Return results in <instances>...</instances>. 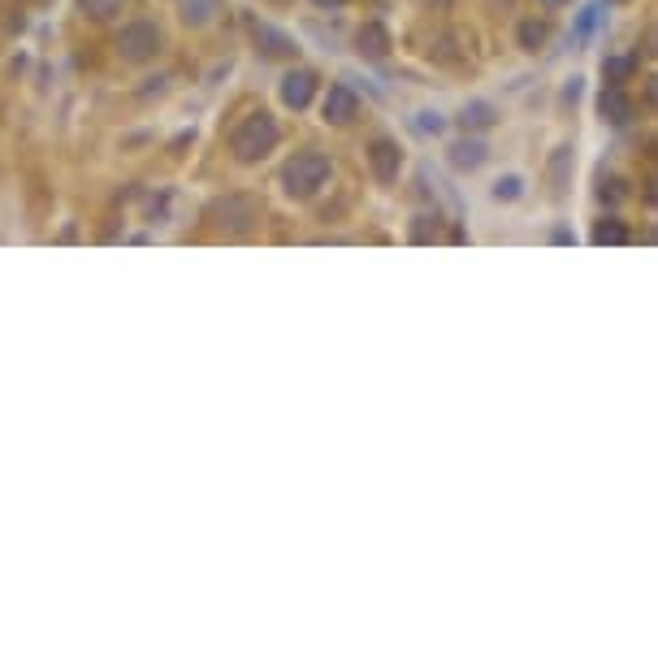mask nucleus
I'll use <instances>...</instances> for the list:
<instances>
[{
	"label": "nucleus",
	"mask_w": 658,
	"mask_h": 663,
	"mask_svg": "<svg viewBox=\"0 0 658 663\" xmlns=\"http://www.w3.org/2000/svg\"><path fill=\"white\" fill-rule=\"evenodd\" d=\"M217 13H221V0H178V18L187 26H208L217 22Z\"/></svg>",
	"instance_id": "9"
},
{
	"label": "nucleus",
	"mask_w": 658,
	"mask_h": 663,
	"mask_svg": "<svg viewBox=\"0 0 658 663\" xmlns=\"http://www.w3.org/2000/svg\"><path fill=\"white\" fill-rule=\"evenodd\" d=\"M321 9H338V5H347V0H317Z\"/></svg>",
	"instance_id": "21"
},
{
	"label": "nucleus",
	"mask_w": 658,
	"mask_h": 663,
	"mask_svg": "<svg viewBox=\"0 0 658 663\" xmlns=\"http://www.w3.org/2000/svg\"><path fill=\"white\" fill-rule=\"evenodd\" d=\"M602 113H607L611 117V122H624V117H628V100L620 96V91H607V96H602Z\"/></svg>",
	"instance_id": "15"
},
{
	"label": "nucleus",
	"mask_w": 658,
	"mask_h": 663,
	"mask_svg": "<svg viewBox=\"0 0 658 663\" xmlns=\"http://www.w3.org/2000/svg\"><path fill=\"white\" fill-rule=\"evenodd\" d=\"M546 44V22H520V48H542Z\"/></svg>",
	"instance_id": "14"
},
{
	"label": "nucleus",
	"mask_w": 658,
	"mask_h": 663,
	"mask_svg": "<svg viewBox=\"0 0 658 663\" xmlns=\"http://www.w3.org/2000/svg\"><path fill=\"white\" fill-rule=\"evenodd\" d=\"M646 100H650L654 109H658V78H650V87H646Z\"/></svg>",
	"instance_id": "20"
},
{
	"label": "nucleus",
	"mask_w": 658,
	"mask_h": 663,
	"mask_svg": "<svg viewBox=\"0 0 658 663\" xmlns=\"http://www.w3.org/2000/svg\"><path fill=\"white\" fill-rule=\"evenodd\" d=\"M355 113H360V100H355V91L342 87V83L329 87V96H325V122L342 126V122H351Z\"/></svg>",
	"instance_id": "8"
},
{
	"label": "nucleus",
	"mask_w": 658,
	"mask_h": 663,
	"mask_svg": "<svg viewBox=\"0 0 658 663\" xmlns=\"http://www.w3.org/2000/svg\"><path fill=\"white\" fill-rule=\"evenodd\" d=\"M165 48V35H161V26L156 22H126L122 31H117V52H122V61H152L156 52Z\"/></svg>",
	"instance_id": "4"
},
{
	"label": "nucleus",
	"mask_w": 658,
	"mask_h": 663,
	"mask_svg": "<svg viewBox=\"0 0 658 663\" xmlns=\"http://www.w3.org/2000/svg\"><path fill=\"white\" fill-rule=\"evenodd\" d=\"M260 213H265V204L256 200V195H226V200H217L213 208H208V221H213L217 230H226V234H243V230H252Z\"/></svg>",
	"instance_id": "3"
},
{
	"label": "nucleus",
	"mask_w": 658,
	"mask_h": 663,
	"mask_svg": "<svg viewBox=\"0 0 658 663\" xmlns=\"http://www.w3.org/2000/svg\"><path fill=\"white\" fill-rule=\"evenodd\" d=\"M485 161V148H481V143H455V148H451V165L455 169H477Z\"/></svg>",
	"instance_id": "11"
},
{
	"label": "nucleus",
	"mask_w": 658,
	"mask_h": 663,
	"mask_svg": "<svg viewBox=\"0 0 658 663\" xmlns=\"http://www.w3.org/2000/svg\"><path fill=\"white\" fill-rule=\"evenodd\" d=\"M646 48H650L654 57H658V26H650V31H646Z\"/></svg>",
	"instance_id": "19"
},
{
	"label": "nucleus",
	"mask_w": 658,
	"mask_h": 663,
	"mask_svg": "<svg viewBox=\"0 0 658 663\" xmlns=\"http://www.w3.org/2000/svg\"><path fill=\"white\" fill-rule=\"evenodd\" d=\"M317 96V74L312 70H291L282 78V104L286 109H308Z\"/></svg>",
	"instance_id": "5"
},
{
	"label": "nucleus",
	"mask_w": 658,
	"mask_h": 663,
	"mask_svg": "<svg viewBox=\"0 0 658 663\" xmlns=\"http://www.w3.org/2000/svg\"><path fill=\"white\" fill-rule=\"evenodd\" d=\"M122 5L126 0H78V9H83L91 22H109L113 13H122Z\"/></svg>",
	"instance_id": "12"
},
{
	"label": "nucleus",
	"mask_w": 658,
	"mask_h": 663,
	"mask_svg": "<svg viewBox=\"0 0 658 663\" xmlns=\"http://www.w3.org/2000/svg\"><path fill=\"white\" fill-rule=\"evenodd\" d=\"M368 165H373L377 182H394V178H399V165H403L399 143H390V139H373V143H368Z\"/></svg>",
	"instance_id": "6"
},
{
	"label": "nucleus",
	"mask_w": 658,
	"mask_h": 663,
	"mask_svg": "<svg viewBox=\"0 0 658 663\" xmlns=\"http://www.w3.org/2000/svg\"><path fill=\"white\" fill-rule=\"evenodd\" d=\"M464 126H472V130H485V126H494V104H485V100L468 104V109H464Z\"/></svg>",
	"instance_id": "13"
},
{
	"label": "nucleus",
	"mask_w": 658,
	"mask_h": 663,
	"mask_svg": "<svg viewBox=\"0 0 658 663\" xmlns=\"http://www.w3.org/2000/svg\"><path fill=\"white\" fill-rule=\"evenodd\" d=\"M273 148H278V122H273L269 113L243 117V122L234 126V135H230V152H234V161H243V165L265 161Z\"/></svg>",
	"instance_id": "1"
},
{
	"label": "nucleus",
	"mask_w": 658,
	"mask_h": 663,
	"mask_svg": "<svg viewBox=\"0 0 658 663\" xmlns=\"http://www.w3.org/2000/svg\"><path fill=\"white\" fill-rule=\"evenodd\" d=\"M252 39H256V48L265 52V57H273V61L295 57V39L282 35L278 26H269V22H256V26H252Z\"/></svg>",
	"instance_id": "7"
},
{
	"label": "nucleus",
	"mask_w": 658,
	"mask_h": 663,
	"mask_svg": "<svg viewBox=\"0 0 658 663\" xmlns=\"http://www.w3.org/2000/svg\"><path fill=\"white\" fill-rule=\"evenodd\" d=\"M520 191V178H507V182H498V195H516Z\"/></svg>",
	"instance_id": "18"
},
{
	"label": "nucleus",
	"mask_w": 658,
	"mask_h": 663,
	"mask_svg": "<svg viewBox=\"0 0 658 663\" xmlns=\"http://www.w3.org/2000/svg\"><path fill=\"white\" fill-rule=\"evenodd\" d=\"M594 239H598V243H624L628 234H624V226H598Z\"/></svg>",
	"instance_id": "16"
},
{
	"label": "nucleus",
	"mask_w": 658,
	"mask_h": 663,
	"mask_svg": "<svg viewBox=\"0 0 658 663\" xmlns=\"http://www.w3.org/2000/svg\"><path fill=\"white\" fill-rule=\"evenodd\" d=\"M542 5H546V9H559V5H568V0H542Z\"/></svg>",
	"instance_id": "22"
},
{
	"label": "nucleus",
	"mask_w": 658,
	"mask_h": 663,
	"mask_svg": "<svg viewBox=\"0 0 658 663\" xmlns=\"http://www.w3.org/2000/svg\"><path fill=\"white\" fill-rule=\"evenodd\" d=\"M329 174H334V165H329L325 152H295L282 169V187L291 200H308V195H317L325 187Z\"/></svg>",
	"instance_id": "2"
},
{
	"label": "nucleus",
	"mask_w": 658,
	"mask_h": 663,
	"mask_svg": "<svg viewBox=\"0 0 658 663\" xmlns=\"http://www.w3.org/2000/svg\"><path fill=\"white\" fill-rule=\"evenodd\" d=\"M355 44H360L364 57H386V52H390V35H386V26H381V22H368Z\"/></svg>",
	"instance_id": "10"
},
{
	"label": "nucleus",
	"mask_w": 658,
	"mask_h": 663,
	"mask_svg": "<svg viewBox=\"0 0 658 663\" xmlns=\"http://www.w3.org/2000/svg\"><path fill=\"white\" fill-rule=\"evenodd\" d=\"M420 130H433V135H438V130H442V117H438V113H420Z\"/></svg>",
	"instance_id": "17"
}]
</instances>
